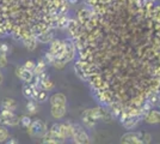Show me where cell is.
Wrapping results in <instances>:
<instances>
[{"mask_svg": "<svg viewBox=\"0 0 160 144\" xmlns=\"http://www.w3.org/2000/svg\"><path fill=\"white\" fill-rule=\"evenodd\" d=\"M151 142V135L146 132H140V131H135V132H127L121 137V143L127 144H143Z\"/></svg>", "mask_w": 160, "mask_h": 144, "instance_id": "6da1fadb", "label": "cell"}, {"mask_svg": "<svg viewBox=\"0 0 160 144\" xmlns=\"http://www.w3.org/2000/svg\"><path fill=\"white\" fill-rule=\"evenodd\" d=\"M47 132V124L41 119H36L31 121L28 127V133L32 138H42Z\"/></svg>", "mask_w": 160, "mask_h": 144, "instance_id": "7a4b0ae2", "label": "cell"}, {"mask_svg": "<svg viewBox=\"0 0 160 144\" xmlns=\"http://www.w3.org/2000/svg\"><path fill=\"white\" fill-rule=\"evenodd\" d=\"M71 138L77 144H86L90 142L88 133L79 124H72V137Z\"/></svg>", "mask_w": 160, "mask_h": 144, "instance_id": "3957f363", "label": "cell"}, {"mask_svg": "<svg viewBox=\"0 0 160 144\" xmlns=\"http://www.w3.org/2000/svg\"><path fill=\"white\" fill-rule=\"evenodd\" d=\"M43 143H53V144H58V143H62L65 142V139L62 138L60 133V129H59V124H54L53 126L50 127V130L46 132V135L43 136Z\"/></svg>", "mask_w": 160, "mask_h": 144, "instance_id": "277c9868", "label": "cell"}, {"mask_svg": "<svg viewBox=\"0 0 160 144\" xmlns=\"http://www.w3.org/2000/svg\"><path fill=\"white\" fill-rule=\"evenodd\" d=\"M102 117H103L102 110L94 108V109L85 110L82 113V115H81V120H82V123L85 124L87 127H93Z\"/></svg>", "mask_w": 160, "mask_h": 144, "instance_id": "5b68a950", "label": "cell"}, {"mask_svg": "<svg viewBox=\"0 0 160 144\" xmlns=\"http://www.w3.org/2000/svg\"><path fill=\"white\" fill-rule=\"evenodd\" d=\"M19 123H20L19 117L14 114L13 110L1 109V112H0V124L1 125L13 127V126H17Z\"/></svg>", "mask_w": 160, "mask_h": 144, "instance_id": "8992f818", "label": "cell"}, {"mask_svg": "<svg viewBox=\"0 0 160 144\" xmlns=\"http://www.w3.org/2000/svg\"><path fill=\"white\" fill-rule=\"evenodd\" d=\"M16 75L19 78L20 81H23L24 83H30L33 78V72L28 70L27 67H24L23 65L22 66H17L16 69Z\"/></svg>", "mask_w": 160, "mask_h": 144, "instance_id": "52a82bcc", "label": "cell"}, {"mask_svg": "<svg viewBox=\"0 0 160 144\" xmlns=\"http://www.w3.org/2000/svg\"><path fill=\"white\" fill-rule=\"evenodd\" d=\"M50 113L54 119H62L67 114V104H52Z\"/></svg>", "mask_w": 160, "mask_h": 144, "instance_id": "ba28073f", "label": "cell"}, {"mask_svg": "<svg viewBox=\"0 0 160 144\" xmlns=\"http://www.w3.org/2000/svg\"><path fill=\"white\" fill-rule=\"evenodd\" d=\"M37 91H38V89L33 84H31V82L25 83L23 87V95L25 96L28 100H35Z\"/></svg>", "mask_w": 160, "mask_h": 144, "instance_id": "9c48e42d", "label": "cell"}, {"mask_svg": "<svg viewBox=\"0 0 160 144\" xmlns=\"http://www.w3.org/2000/svg\"><path fill=\"white\" fill-rule=\"evenodd\" d=\"M145 121L147 124H159L160 123V110L152 109L147 113L145 117Z\"/></svg>", "mask_w": 160, "mask_h": 144, "instance_id": "30bf717a", "label": "cell"}, {"mask_svg": "<svg viewBox=\"0 0 160 144\" xmlns=\"http://www.w3.org/2000/svg\"><path fill=\"white\" fill-rule=\"evenodd\" d=\"M50 104H67V97L62 93H55L49 99Z\"/></svg>", "mask_w": 160, "mask_h": 144, "instance_id": "8fae6325", "label": "cell"}, {"mask_svg": "<svg viewBox=\"0 0 160 144\" xmlns=\"http://www.w3.org/2000/svg\"><path fill=\"white\" fill-rule=\"evenodd\" d=\"M59 129L61 136L65 141L72 137V124H59Z\"/></svg>", "mask_w": 160, "mask_h": 144, "instance_id": "7c38bea8", "label": "cell"}, {"mask_svg": "<svg viewBox=\"0 0 160 144\" xmlns=\"http://www.w3.org/2000/svg\"><path fill=\"white\" fill-rule=\"evenodd\" d=\"M10 48L7 45H0V69L5 67L7 65V53Z\"/></svg>", "mask_w": 160, "mask_h": 144, "instance_id": "4fadbf2b", "label": "cell"}, {"mask_svg": "<svg viewBox=\"0 0 160 144\" xmlns=\"http://www.w3.org/2000/svg\"><path fill=\"white\" fill-rule=\"evenodd\" d=\"M17 108V102L14 101L13 99H4L2 102H1V109L5 110H14Z\"/></svg>", "mask_w": 160, "mask_h": 144, "instance_id": "5bb4252c", "label": "cell"}, {"mask_svg": "<svg viewBox=\"0 0 160 144\" xmlns=\"http://www.w3.org/2000/svg\"><path fill=\"white\" fill-rule=\"evenodd\" d=\"M138 124H139V118L133 117L130 118V119H128V120H126V123L123 124V125H124V127L128 129V130H133L134 127H136Z\"/></svg>", "mask_w": 160, "mask_h": 144, "instance_id": "9a60e30c", "label": "cell"}, {"mask_svg": "<svg viewBox=\"0 0 160 144\" xmlns=\"http://www.w3.org/2000/svg\"><path fill=\"white\" fill-rule=\"evenodd\" d=\"M53 40V34L52 33H43L37 36V41L41 43H48Z\"/></svg>", "mask_w": 160, "mask_h": 144, "instance_id": "2e32d148", "label": "cell"}, {"mask_svg": "<svg viewBox=\"0 0 160 144\" xmlns=\"http://www.w3.org/2000/svg\"><path fill=\"white\" fill-rule=\"evenodd\" d=\"M8 136H10V133H8V130H7V126L0 124V143L6 142L8 139Z\"/></svg>", "mask_w": 160, "mask_h": 144, "instance_id": "e0dca14e", "label": "cell"}, {"mask_svg": "<svg viewBox=\"0 0 160 144\" xmlns=\"http://www.w3.org/2000/svg\"><path fill=\"white\" fill-rule=\"evenodd\" d=\"M47 99H48V93L47 90L44 89L38 90L37 94H36V97H35V100L38 101V102H44V101H47Z\"/></svg>", "mask_w": 160, "mask_h": 144, "instance_id": "ac0fdd59", "label": "cell"}, {"mask_svg": "<svg viewBox=\"0 0 160 144\" xmlns=\"http://www.w3.org/2000/svg\"><path fill=\"white\" fill-rule=\"evenodd\" d=\"M27 109L30 114H35V113L37 112L38 107H37V102H36V100H30V101L27 103Z\"/></svg>", "mask_w": 160, "mask_h": 144, "instance_id": "d6986e66", "label": "cell"}, {"mask_svg": "<svg viewBox=\"0 0 160 144\" xmlns=\"http://www.w3.org/2000/svg\"><path fill=\"white\" fill-rule=\"evenodd\" d=\"M44 69H46V62L41 61V62H38V65L36 64V66H35V69H33V76L43 73V72H44Z\"/></svg>", "mask_w": 160, "mask_h": 144, "instance_id": "ffe728a7", "label": "cell"}, {"mask_svg": "<svg viewBox=\"0 0 160 144\" xmlns=\"http://www.w3.org/2000/svg\"><path fill=\"white\" fill-rule=\"evenodd\" d=\"M31 121H32V120L30 119L29 115H23V117L20 118V124H22L24 127H27V129L29 127V125L31 124Z\"/></svg>", "mask_w": 160, "mask_h": 144, "instance_id": "44dd1931", "label": "cell"}, {"mask_svg": "<svg viewBox=\"0 0 160 144\" xmlns=\"http://www.w3.org/2000/svg\"><path fill=\"white\" fill-rule=\"evenodd\" d=\"M41 85H42V88L44 90H50L54 87L53 83L50 82V81H47V79H46V81H42V82H41Z\"/></svg>", "mask_w": 160, "mask_h": 144, "instance_id": "7402d4cb", "label": "cell"}, {"mask_svg": "<svg viewBox=\"0 0 160 144\" xmlns=\"http://www.w3.org/2000/svg\"><path fill=\"white\" fill-rule=\"evenodd\" d=\"M23 66L33 72V69H35V66H36V62H33L32 60H28V61L24 62V65H23Z\"/></svg>", "mask_w": 160, "mask_h": 144, "instance_id": "603a6c76", "label": "cell"}, {"mask_svg": "<svg viewBox=\"0 0 160 144\" xmlns=\"http://www.w3.org/2000/svg\"><path fill=\"white\" fill-rule=\"evenodd\" d=\"M2 81H4V76H2V73H1V71H0V85L2 84Z\"/></svg>", "mask_w": 160, "mask_h": 144, "instance_id": "cb8c5ba5", "label": "cell"}]
</instances>
